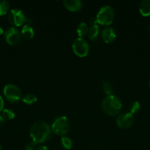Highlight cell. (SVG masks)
<instances>
[{
    "mask_svg": "<svg viewBox=\"0 0 150 150\" xmlns=\"http://www.w3.org/2000/svg\"><path fill=\"white\" fill-rule=\"evenodd\" d=\"M74 53L79 57H85L89 52V45L83 38H76L72 43Z\"/></svg>",
    "mask_w": 150,
    "mask_h": 150,
    "instance_id": "8992f818",
    "label": "cell"
},
{
    "mask_svg": "<svg viewBox=\"0 0 150 150\" xmlns=\"http://www.w3.org/2000/svg\"><path fill=\"white\" fill-rule=\"evenodd\" d=\"M139 10L143 16H150V0H144L140 4Z\"/></svg>",
    "mask_w": 150,
    "mask_h": 150,
    "instance_id": "7c38bea8",
    "label": "cell"
},
{
    "mask_svg": "<svg viewBox=\"0 0 150 150\" xmlns=\"http://www.w3.org/2000/svg\"><path fill=\"white\" fill-rule=\"evenodd\" d=\"M35 150H49V149L45 146H38Z\"/></svg>",
    "mask_w": 150,
    "mask_h": 150,
    "instance_id": "d4e9b609",
    "label": "cell"
},
{
    "mask_svg": "<svg viewBox=\"0 0 150 150\" xmlns=\"http://www.w3.org/2000/svg\"><path fill=\"white\" fill-rule=\"evenodd\" d=\"M22 100L24 103L27 104V105H32V104L36 103L37 97L33 94H27L23 97Z\"/></svg>",
    "mask_w": 150,
    "mask_h": 150,
    "instance_id": "2e32d148",
    "label": "cell"
},
{
    "mask_svg": "<svg viewBox=\"0 0 150 150\" xmlns=\"http://www.w3.org/2000/svg\"><path fill=\"white\" fill-rule=\"evenodd\" d=\"M134 123V117L131 113H122L116 120V124L121 129H128Z\"/></svg>",
    "mask_w": 150,
    "mask_h": 150,
    "instance_id": "ba28073f",
    "label": "cell"
},
{
    "mask_svg": "<svg viewBox=\"0 0 150 150\" xmlns=\"http://www.w3.org/2000/svg\"><path fill=\"white\" fill-rule=\"evenodd\" d=\"M61 144L64 149H71L73 146V142L70 138L67 136H63L61 139Z\"/></svg>",
    "mask_w": 150,
    "mask_h": 150,
    "instance_id": "d6986e66",
    "label": "cell"
},
{
    "mask_svg": "<svg viewBox=\"0 0 150 150\" xmlns=\"http://www.w3.org/2000/svg\"><path fill=\"white\" fill-rule=\"evenodd\" d=\"M8 21L13 26H20L24 22L27 21L24 14L20 9H12L8 13Z\"/></svg>",
    "mask_w": 150,
    "mask_h": 150,
    "instance_id": "52a82bcc",
    "label": "cell"
},
{
    "mask_svg": "<svg viewBox=\"0 0 150 150\" xmlns=\"http://www.w3.org/2000/svg\"><path fill=\"white\" fill-rule=\"evenodd\" d=\"M149 86H150V80H149Z\"/></svg>",
    "mask_w": 150,
    "mask_h": 150,
    "instance_id": "83f0119b",
    "label": "cell"
},
{
    "mask_svg": "<svg viewBox=\"0 0 150 150\" xmlns=\"http://www.w3.org/2000/svg\"><path fill=\"white\" fill-rule=\"evenodd\" d=\"M63 4L71 12H77L82 7V1L79 0H64Z\"/></svg>",
    "mask_w": 150,
    "mask_h": 150,
    "instance_id": "8fae6325",
    "label": "cell"
},
{
    "mask_svg": "<svg viewBox=\"0 0 150 150\" xmlns=\"http://www.w3.org/2000/svg\"><path fill=\"white\" fill-rule=\"evenodd\" d=\"M121 101L115 95L107 96L101 103L103 111L109 116H116L121 109Z\"/></svg>",
    "mask_w": 150,
    "mask_h": 150,
    "instance_id": "7a4b0ae2",
    "label": "cell"
},
{
    "mask_svg": "<svg viewBox=\"0 0 150 150\" xmlns=\"http://www.w3.org/2000/svg\"><path fill=\"white\" fill-rule=\"evenodd\" d=\"M4 119L3 118L2 116L0 115V126H1L3 123H4Z\"/></svg>",
    "mask_w": 150,
    "mask_h": 150,
    "instance_id": "484cf974",
    "label": "cell"
},
{
    "mask_svg": "<svg viewBox=\"0 0 150 150\" xmlns=\"http://www.w3.org/2000/svg\"><path fill=\"white\" fill-rule=\"evenodd\" d=\"M0 150H1V146H0Z\"/></svg>",
    "mask_w": 150,
    "mask_h": 150,
    "instance_id": "f1b7e54d",
    "label": "cell"
},
{
    "mask_svg": "<svg viewBox=\"0 0 150 150\" xmlns=\"http://www.w3.org/2000/svg\"><path fill=\"white\" fill-rule=\"evenodd\" d=\"M21 35L20 32L15 27L9 28L4 32V38L6 42L10 45H14L19 43L21 40Z\"/></svg>",
    "mask_w": 150,
    "mask_h": 150,
    "instance_id": "9c48e42d",
    "label": "cell"
},
{
    "mask_svg": "<svg viewBox=\"0 0 150 150\" xmlns=\"http://www.w3.org/2000/svg\"><path fill=\"white\" fill-rule=\"evenodd\" d=\"M36 144L34 143L33 142H31L29 143H28L27 144H26L25 146V149L26 150H35L36 149Z\"/></svg>",
    "mask_w": 150,
    "mask_h": 150,
    "instance_id": "7402d4cb",
    "label": "cell"
},
{
    "mask_svg": "<svg viewBox=\"0 0 150 150\" xmlns=\"http://www.w3.org/2000/svg\"><path fill=\"white\" fill-rule=\"evenodd\" d=\"M4 109V100H3L2 97L0 95V112Z\"/></svg>",
    "mask_w": 150,
    "mask_h": 150,
    "instance_id": "603a6c76",
    "label": "cell"
},
{
    "mask_svg": "<svg viewBox=\"0 0 150 150\" xmlns=\"http://www.w3.org/2000/svg\"><path fill=\"white\" fill-rule=\"evenodd\" d=\"M2 117L4 120H13L15 117V113L13 110L9 108H4L2 111Z\"/></svg>",
    "mask_w": 150,
    "mask_h": 150,
    "instance_id": "ffe728a7",
    "label": "cell"
},
{
    "mask_svg": "<svg viewBox=\"0 0 150 150\" xmlns=\"http://www.w3.org/2000/svg\"><path fill=\"white\" fill-rule=\"evenodd\" d=\"M3 92L6 99L10 103H17L21 98V92L14 84H7L4 86Z\"/></svg>",
    "mask_w": 150,
    "mask_h": 150,
    "instance_id": "5b68a950",
    "label": "cell"
},
{
    "mask_svg": "<svg viewBox=\"0 0 150 150\" xmlns=\"http://www.w3.org/2000/svg\"><path fill=\"white\" fill-rule=\"evenodd\" d=\"M129 110H130V113L132 114H136V113H138L141 110V105H140V103L138 101H135V102L132 103L131 104Z\"/></svg>",
    "mask_w": 150,
    "mask_h": 150,
    "instance_id": "44dd1931",
    "label": "cell"
},
{
    "mask_svg": "<svg viewBox=\"0 0 150 150\" xmlns=\"http://www.w3.org/2000/svg\"><path fill=\"white\" fill-rule=\"evenodd\" d=\"M101 38L106 43L113 42L116 38V34L114 29L111 27H106L101 31Z\"/></svg>",
    "mask_w": 150,
    "mask_h": 150,
    "instance_id": "30bf717a",
    "label": "cell"
},
{
    "mask_svg": "<svg viewBox=\"0 0 150 150\" xmlns=\"http://www.w3.org/2000/svg\"><path fill=\"white\" fill-rule=\"evenodd\" d=\"M149 30H150V26H149Z\"/></svg>",
    "mask_w": 150,
    "mask_h": 150,
    "instance_id": "f546056e",
    "label": "cell"
},
{
    "mask_svg": "<svg viewBox=\"0 0 150 150\" xmlns=\"http://www.w3.org/2000/svg\"><path fill=\"white\" fill-rule=\"evenodd\" d=\"M88 29H88L86 23H84V22H82V23H80L78 25L76 31H77L78 35L82 38V37H84L88 33Z\"/></svg>",
    "mask_w": 150,
    "mask_h": 150,
    "instance_id": "9a60e30c",
    "label": "cell"
},
{
    "mask_svg": "<svg viewBox=\"0 0 150 150\" xmlns=\"http://www.w3.org/2000/svg\"><path fill=\"white\" fill-rule=\"evenodd\" d=\"M29 134L34 143H44L50 138L51 128L46 122H37L31 127Z\"/></svg>",
    "mask_w": 150,
    "mask_h": 150,
    "instance_id": "6da1fadb",
    "label": "cell"
},
{
    "mask_svg": "<svg viewBox=\"0 0 150 150\" xmlns=\"http://www.w3.org/2000/svg\"><path fill=\"white\" fill-rule=\"evenodd\" d=\"M70 130V123L66 117H59L54 120L51 125V130L54 134L60 136H65Z\"/></svg>",
    "mask_w": 150,
    "mask_h": 150,
    "instance_id": "3957f363",
    "label": "cell"
},
{
    "mask_svg": "<svg viewBox=\"0 0 150 150\" xmlns=\"http://www.w3.org/2000/svg\"><path fill=\"white\" fill-rule=\"evenodd\" d=\"M89 23H90V24H91V26H93V25L97 24L96 20V18H91L90 19Z\"/></svg>",
    "mask_w": 150,
    "mask_h": 150,
    "instance_id": "cb8c5ba5",
    "label": "cell"
},
{
    "mask_svg": "<svg viewBox=\"0 0 150 150\" xmlns=\"http://www.w3.org/2000/svg\"><path fill=\"white\" fill-rule=\"evenodd\" d=\"M99 34V25L95 24L91 26L90 29H88V38L91 40H94L97 38Z\"/></svg>",
    "mask_w": 150,
    "mask_h": 150,
    "instance_id": "5bb4252c",
    "label": "cell"
},
{
    "mask_svg": "<svg viewBox=\"0 0 150 150\" xmlns=\"http://www.w3.org/2000/svg\"><path fill=\"white\" fill-rule=\"evenodd\" d=\"M9 8H10V4L8 1L5 0L0 1V16L7 14Z\"/></svg>",
    "mask_w": 150,
    "mask_h": 150,
    "instance_id": "e0dca14e",
    "label": "cell"
},
{
    "mask_svg": "<svg viewBox=\"0 0 150 150\" xmlns=\"http://www.w3.org/2000/svg\"><path fill=\"white\" fill-rule=\"evenodd\" d=\"M114 19V10L110 6L105 5L101 7L97 13L96 20L97 23L108 26L110 25Z\"/></svg>",
    "mask_w": 150,
    "mask_h": 150,
    "instance_id": "277c9868",
    "label": "cell"
},
{
    "mask_svg": "<svg viewBox=\"0 0 150 150\" xmlns=\"http://www.w3.org/2000/svg\"><path fill=\"white\" fill-rule=\"evenodd\" d=\"M102 86L104 92H105V94L107 96L113 95V86H112L111 83L109 81H104L102 83Z\"/></svg>",
    "mask_w": 150,
    "mask_h": 150,
    "instance_id": "ac0fdd59",
    "label": "cell"
},
{
    "mask_svg": "<svg viewBox=\"0 0 150 150\" xmlns=\"http://www.w3.org/2000/svg\"><path fill=\"white\" fill-rule=\"evenodd\" d=\"M21 35L25 39H32V38H33L34 35H35L33 28L29 26V25H24L21 29Z\"/></svg>",
    "mask_w": 150,
    "mask_h": 150,
    "instance_id": "4fadbf2b",
    "label": "cell"
},
{
    "mask_svg": "<svg viewBox=\"0 0 150 150\" xmlns=\"http://www.w3.org/2000/svg\"><path fill=\"white\" fill-rule=\"evenodd\" d=\"M3 32H4V31H3V29H2V27H1V26H0V35H2V34H3Z\"/></svg>",
    "mask_w": 150,
    "mask_h": 150,
    "instance_id": "4316f807",
    "label": "cell"
}]
</instances>
